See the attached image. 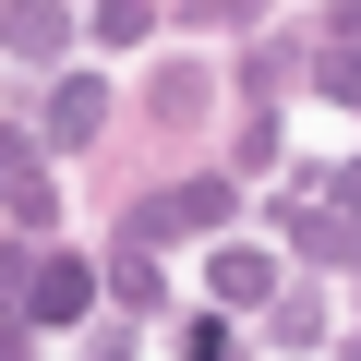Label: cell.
I'll use <instances>...</instances> for the list:
<instances>
[{"label": "cell", "instance_id": "277c9868", "mask_svg": "<svg viewBox=\"0 0 361 361\" xmlns=\"http://www.w3.org/2000/svg\"><path fill=\"white\" fill-rule=\"evenodd\" d=\"M0 25H13V61H61V37H73L61 0H0Z\"/></svg>", "mask_w": 361, "mask_h": 361}, {"label": "cell", "instance_id": "8992f818", "mask_svg": "<svg viewBox=\"0 0 361 361\" xmlns=\"http://www.w3.org/2000/svg\"><path fill=\"white\" fill-rule=\"evenodd\" d=\"M49 217V157H37V133H13V229H37Z\"/></svg>", "mask_w": 361, "mask_h": 361}, {"label": "cell", "instance_id": "ba28073f", "mask_svg": "<svg viewBox=\"0 0 361 361\" xmlns=\"http://www.w3.org/2000/svg\"><path fill=\"white\" fill-rule=\"evenodd\" d=\"M337 205H349V217H361V169H337Z\"/></svg>", "mask_w": 361, "mask_h": 361}, {"label": "cell", "instance_id": "6da1fadb", "mask_svg": "<svg viewBox=\"0 0 361 361\" xmlns=\"http://www.w3.org/2000/svg\"><path fill=\"white\" fill-rule=\"evenodd\" d=\"M241 193H229V180H180V193H157V205H133V241L121 253H157V241H180V229H217Z\"/></svg>", "mask_w": 361, "mask_h": 361}, {"label": "cell", "instance_id": "3957f363", "mask_svg": "<svg viewBox=\"0 0 361 361\" xmlns=\"http://www.w3.org/2000/svg\"><path fill=\"white\" fill-rule=\"evenodd\" d=\"M205 277H217V313H265L277 301V253H253V241H229Z\"/></svg>", "mask_w": 361, "mask_h": 361}, {"label": "cell", "instance_id": "7a4b0ae2", "mask_svg": "<svg viewBox=\"0 0 361 361\" xmlns=\"http://www.w3.org/2000/svg\"><path fill=\"white\" fill-rule=\"evenodd\" d=\"M85 301H97V277H85L73 253H49V265H25V277H13V325H73Z\"/></svg>", "mask_w": 361, "mask_h": 361}, {"label": "cell", "instance_id": "5b68a950", "mask_svg": "<svg viewBox=\"0 0 361 361\" xmlns=\"http://www.w3.org/2000/svg\"><path fill=\"white\" fill-rule=\"evenodd\" d=\"M97 121H109V85H97V73H73V85L49 97V145H85Z\"/></svg>", "mask_w": 361, "mask_h": 361}, {"label": "cell", "instance_id": "52a82bcc", "mask_svg": "<svg viewBox=\"0 0 361 361\" xmlns=\"http://www.w3.org/2000/svg\"><path fill=\"white\" fill-rule=\"evenodd\" d=\"M180 361H229V313H193V325H180Z\"/></svg>", "mask_w": 361, "mask_h": 361}]
</instances>
